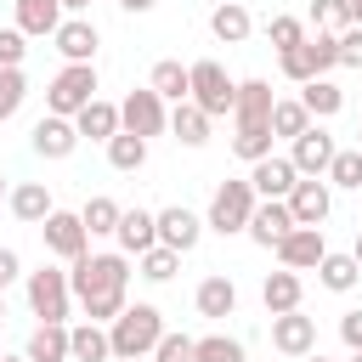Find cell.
<instances>
[{"mask_svg": "<svg viewBox=\"0 0 362 362\" xmlns=\"http://www.w3.org/2000/svg\"><path fill=\"white\" fill-rule=\"evenodd\" d=\"M68 288L90 322H113L130 305V255H79L68 260Z\"/></svg>", "mask_w": 362, "mask_h": 362, "instance_id": "obj_1", "label": "cell"}, {"mask_svg": "<svg viewBox=\"0 0 362 362\" xmlns=\"http://www.w3.org/2000/svg\"><path fill=\"white\" fill-rule=\"evenodd\" d=\"M158 334H164V311H158V305H147V300L124 305V311L107 322V345H113V356H119V362H124V356H153Z\"/></svg>", "mask_w": 362, "mask_h": 362, "instance_id": "obj_2", "label": "cell"}, {"mask_svg": "<svg viewBox=\"0 0 362 362\" xmlns=\"http://www.w3.org/2000/svg\"><path fill=\"white\" fill-rule=\"evenodd\" d=\"M232 96H238V79H232L215 57L187 62V102H198L209 119H226V113H232Z\"/></svg>", "mask_w": 362, "mask_h": 362, "instance_id": "obj_3", "label": "cell"}, {"mask_svg": "<svg viewBox=\"0 0 362 362\" xmlns=\"http://www.w3.org/2000/svg\"><path fill=\"white\" fill-rule=\"evenodd\" d=\"M255 187H249V175H238V181H221L215 187V198H209V215H204V226L209 232H221V238H232V232H243L249 226V215H255Z\"/></svg>", "mask_w": 362, "mask_h": 362, "instance_id": "obj_4", "label": "cell"}, {"mask_svg": "<svg viewBox=\"0 0 362 362\" xmlns=\"http://www.w3.org/2000/svg\"><path fill=\"white\" fill-rule=\"evenodd\" d=\"M23 288H28V311H34L40 322H68V305H74L68 272H57V266L23 272Z\"/></svg>", "mask_w": 362, "mask_h": 362, "instance_id": "obj_5", "label": "cell"}, {"mask_svg": "<svg viewBox=\"0 0 362 362\" xmlns=\"http://www.w3.org/2000/svg\"><path fill=\"white\" fill-rule=\"evenodd\" d=\"M96 96V62H68L51 85H45V113H62V119H74L85 102Z\"/></svg>", "mask_w": 362, "mask_h": 362, "instance_id": "obj_6", "label": "cell"}, {"mask_svg": "<svg viewBox=\"0 0 362 362\" xmlns=\"http://www.w3.org/2000/svg\"><path fill=\"white\" fill-rule=\"evenodd\" d=\"M119 130H130V136H164L170 130V107H164V96L153 90V85H141V90H130L124 102H119Z\"/></svg>", "mask_w": 362, "mask_h": 362, "instance_id": "obj_7", "label": "cell"}, {"mask_svg": "<svg viewBox=\"0 0 362 362\" xmlns=\"http://www.w3.org/2000/svg\"><path fill=\"white\" fill-rule=\"evenodd\" d=\"M288 215H294V226H322L328 221V209H334V187L322 181V175H300L294 187H288Z\"/></svg>", "mask_w": 362, "mask_h": 362, "instance_id": "obj_8", "label": "cell"}, {"mask_svg": "<svg viewBox=\"0 0 362 362\" xmlns=\"http://www.w3.org/2000/svg\"><path fill=\"white\" fill-rule=\"evenodd\" d=\"M153 221H158V243H164V249H175V255H192V249H198V238L209 232V226H204V215H192L187 204L153 209Z\"/></svg>", "mask_w": 362, "mask_h": 362, "instance_id": "obj_9", "label": "cell"}, {"mask_svg": "<svg viewBox=\"0 0 362 362\" xmlns=\"http://www.w3.org/2000/svg\"><path fill=\"white\" fill-rule=\"evenodd\" d=\"M40 238H45V249H51L57 260H79V255L90 249L85 221H79V215H68V209H51V215L40 221Z\"/></svg>", "mask_w": 362, "mask_h": 362, "instance_id": "obj_10", "label": "cell"}, {"mask_svg": "<svg viewBox=\"0 0 362 362\" xmlns=\"http://www.w3.org/2000/svg\"><path fill=\"white\" fill-rule=\"evenodd\" d=\"M272 345L300 362L305 351H317V317H305L300 305H294V311H277V317H272Z\"/></svg>", "mask_w": 362, "mask_h": 362, "instance_id": "obj_11", "label": "cell"}, {"mask_svg": "<svg viewBox=\"0 0 362 362\" xmlns=\"http://www.w3.org/2000/svg\"><path fill=\"white\" fill-rule=\"evenodd\" d=\"M334 153H339V147H334V136H328L322 124H305V130L288 141V164H294L300 175H322Z\"/></svg>", "mask_w": 362, "mask_h": 362, "instance_id": "obj_12", "label": "cell"}, {"mask_svg": "<svg viewBox=\"0 0 362 362\" xmlns=\"http://www.w3.org/2000/svg\"><path fill=\"white\" fill-rule=\"evenodd\" d=\"M294 181H300V170L288 164V153H266V158L249 164V187H255V198H288Z\"/></svg>", "mask_w": 362, "mask_h": 362, "instance_id": "obj_13", "label": "cell"}, {"mask_svg": "<svg viewBox=\"0 0 362 362\" xmlns=\"http://www.w3.org/2000/svg\"><path fill=\"white\" fill-rule=\"evenodd\" d=\"M243 232H249V238H255L260 249H277V243H283V238L294 232V215H288V204H283V198H260Z\"/></svg>", "mask_w": 362, "mask_h": 362, "instance_id": "obj_14", "label": "cell"}, {"mask_svg": "<svg viewBox=\"0 0 362 362\" xmlns=\"http://www.w3.org/2000/svg\"><path fill=\"white\" fill-rule=\"evenodd\" d=\"M328 255V243H322V226H294L283 243H277V266H288V272H317V260Z\"/></svg>", "mask_w": 362, "mask_h": 362, "instance_id": "obj_15", "label": "cell"}, {"mask_svg": "<svg viewBox=\"0 0 362 362\" xmlns=\"http://www.w3.org/2000/svg\"><path fill=\"white\" fill-rule=\"evenodd\" d=\"M51 40H57L62 62H90V57H96V45H102V34H96V23H90V17H62Z\"/></svg>", "mask_w": 362, "mask_h": 362, "instance_id": "obj_16", "label": "cell"}, {"mask_svg": "<svg viewBox=\"0 0 362 362\" xmlns=\"http://www.w3.org/2000/svg\"><path fill=\"white\" fill-rule=\"evenodd\" d=\"M28 141H34V153H40V158H51V164H57V158H68V153L79 147V130H74V119L45 113V119L34 124V136H28Z\"/></svg>", "mask_w": 362, "mask_h": 362, "instance_id": "obj_17", "label": "cell"}, {"mask_svg": "<svg viewBox=\"0 0 362 362\" xmlns=\"http://www.w3.org/2000/svg\"><path fill=\"white\" fill-rule=\"evenodd\" d=\"M272 79H238V96H232V124H266L272 119Z\"/></svg>", "mask_w": 362, "mask_h": 362, "instance_id": "obj_18", "label": "cell"}, {"mask_svg": "<svg viewBox=\"0 0 362 362\" xmlns=\"http://www.w3.org/2000/svg\"><path fill=\"white\" fill-rule=\"evenodd\" d=\"M113 238H119V255H141V249H153V243H158V221H153V209H119Z\"/></svg>", "mask_w": 362, "mask_h": 362, "instance_id": "obj_19", "label": "cell"}, {"mask_svg": "<svg viewBox=\"0 0 362 362\" xmlns=\"http://www.w3.org/2000/svg\"><path fill=\"white\" fill-rule=\"evenodd\" d=\"M192 305H198V317H209V322H221V317H232L238 311V283L232 277H204L198 283V294H192Z\"/></svg>", "mask_w": 362, "mask_h": 362, "instance_id": "obj_20", "label": "cell"}, {"mask_svg": "<svg viewBox=\"0 0 362 362\" xmlns=\"http://www.w3.org/2000/svg\"><path fill=\"white\" fill-rule=\"evenodd\" d=\"M249 6L243 0H215V11H209V34L221 40V45H243L249 40Z\"/></svg>", "mask_w": 362, "mask_h": 362, "instance_id": "obj_21", "label": "cell"}, {"mask_svg": "<svg viewBox=\"0 0 362 362\" xmlns=\"http://www.w3.org/2000/svg\"><path fill=\"white\" fill-rule=\"evenodd\" d=\"M74 130H79V141L90 136V141H107V136H119V102H102V96H90L79 113H74Z\"/></svg>", "mask_w": 362, "mask_h": 362, "instance_id": "obj_22", "label": "cell"}, {"mask_svg": "<svg viewBox=\"0 0 362 362\" xmlns=\"http://www.w3.org/2000/svg\"><path fill=\"white\" fill-rule=\"evenodd\" d=\"M6 204H11V215L23 221V226H40L57 204H51V192H45V181H17L11 192H6Z\"/></svg>", "mask_w": 362, "mask_h": 362, "instance_id": "obj_23", "label": "cell"}, {"mask_svg": "<svg viewBox=\"0 0 362 362\" xmlns=\"http://www.w3.org/2000/svg\"><path fill=\"white\" fill-rule=\"evenodd\" d=\"M113 356V345H107V322H79V328H68V362H107Z\"/></svg>", "mask_w": 362, "mask_h": 362, "instance_id": "obj_24", "label": "cell"}, {"mask_svg": "<svg viewBox=\"0 0 362 362\" xmlns=\"http://www.w3.org/2000/svg\"><path fill=\"white\" fill-rule=\"evenodd\" d=\"M170 136H175L181 147H204V141H209V113H204L198 102H175V107H170Z\"/></svg>", "mask_w": 362, "mask_h": 362, "instance_id": "obj_25", "label": "cell"}, {"mask_svg": "<svg viewBox=\"0 0 362 362\" xmlns=\"http://www.w3.org/2000/svg\"><path fill=\"white\" fill-rule=\"evenodd\" d=\"M260 300H266V311H272V317H277V311H294V305L305 300L300 272H288V266H283V272H272V277L260 283Z\"/></svg>", "mask_w": 362, "mask_h": 362, "instance_id": "obj_26", "label": "cell"}, {"mask_svg": "<svg viewBox=\"0 0 362 362\" xmlns=\"http://www.w3.org/2000/svg\"><path fill=\"white\" fill-rule=\"evenodd\" d=\"M28 362H68V322H40L23 345Z\"/></svg>", "mask_w": 362, "mask_h": 362, "instance_id": "obj_27", "label": "cell"}, {"mask_svg": "<svg viewBox=\"0 0 362 362\" xmlns=\"http://www.w3.org/2000/svg\"><path fill=\"white\" fill-rule=\"evenodd\" d=\"M57 23H62V0H17V28L28 40L57 34Z\"/></svg>", "mask_w": 362, "mask_h": 362, "instance_id": "obj_28", "label": "cell"}, {"mask_svg": "<svg viewBox=\"0 0 362 362\" xmlns=\"http://www.w3.org/2000/svg\"><path fill=\"white\" fill-rule=\"evenodd\" d=\"M300 102H305V113H311V119H334V113L345 107V90H339L334 79H322V74H317V79H305V85H300Z\"/></svg>", "mask_w": 362, "mask_h": 362, "instance_id": "obj_29", "label": "cell"}, {"mask_svg": "<svg viewBox=\"0 0 362 362\" xmlns=\"http://www.w3.org/2000/svg\"><path fill=\"white\" fill-rule=\"evenodd\" d=\"M356 277H362V266H356L351 255H334V249H328V255L317 260V283H322L328 294H351Z\"/></svg>", "mask_w": 362, "mask_h": 362, "instance_id": "obj_30", "label": "cell"}, {"mask_svg": "<svg viewBox=\"0 0 362 362\" xmlns=\"http://www.w3.org/2000/svg\"><path fill=\"white\" fill-rule=\"evenodd\" d=\"M107 164H113L119 175H136V170L147 164V136H130V130L107 136Z\"/></svg>", "mask_w": 362, "mask_h": 362, "instance_id": "obj_31", "label": "cell"}, {"mask_svg": "<svg viewBox=\"0 0 362 362\" xmlns=\"http://www.w3.org/2000/svg\"><path fill=\"white\" fill-rule=\"evenodd\" d=\"M192 362H249V351L232 334H204V339H192Z\"/></svg>", "mask_w": 362, "mask_h": 362, "instance_id": "obj_32", "label": "cell"}, {"mask_svg": "<svg viewBox=\"0 0 362 362\" xmlns=\"http://www.w3.org/2000/svg\"><path fill=\"white\" fill-rule=\"evenodd\" d=\"M322 181H328V187H351V192H362V153H356V147H339V153L328 158Z\"/></svg>", "mask_w": 362, "mask_h": 362, "instance_id": "obj_33", "label": "cell"}, {"mask_svg": "<svg viewBox=\"0 0 362 362\" xmlns=\"http://www.w3.org/2000/svg\"><path fill=\"white\" fill-rule=\"evenodd\" d=\"M164 102H187V68L175 62V57H164V62H153V79H147Z\"/></svg>", "mask_w": 362, "mask_h": 362, "instance_id": "obj_34", "label": "cell"}, {"mask_svg": "<svg viewBox=\"0 0 362 362\" xmlns=\"http://www.w3.org/2000/svg\"><path fill=\"white\" fill-rule=\"evenodd\" d=\"M79 221H85V232H90V238H113V226H119V204L96 192V198H85Z\"/></svg>", "mask_w": 362, "mask_h": 362, "instance_id": "obj_35", "label": "cell"}, {"mask_svg": "<svg viewBox=\"0 0 362 362\" xmlns=\"http://www.w3.org/2000/svg\"><path fill=\"white\" fill-rule=\"evenodd\" d=\"M136 266H141V277H147V283H170V277L181 272V255H175V249H164V243H153V249H141V255H136Z\"/></svg>", "mask_w": 362, "mask_h": 362, "instance_id": "obj_36", "label": "cell"}, {"mask_svg": "<svg viewBox=\"0 0 362 362\" xmlns=\"http://www.w3.org/2000/svg\"><path fill=\"white\" fill-rule=\"evenodd\" d=\"M266 124H272V136H288V141H294V136L311 124V113H305V102L294 96V102H272V119H266Z\"/></svg>", "mask_w": 362, "mask_h": 362, "instance_id": "obj_37", "label": "cell"}, {"mask_svg": "<svg viewBox=\"0 0 362 362\" xmlns=\"http://www.w3.org/2000/svg\"><path fill=\"white\" fill-rule=\"evenodd\" d=\"M232 153L238 158H266L272 153V124H238V136H232Z\"/></svg>", "mask_w": 362, "mask_h": 362, "instance_id": "obj_38", "label": "cell"}, {"mask_svg": "<svg viewBox=\"0 0 362 362\" xmlns=\"http://www.w3.org/2000/svg\"><path fill=\"white\" fill-rule=\"evenodd\" d=\"M23 96H28V79H23V68H0V124L23 107Z\"/></svg>", "mask_w": 362, "mask_h": 362, "instance_id": "obj_39", "label": "cell"}, {"mask_svg": "<svg viewBox=\"0 0 362 362\" xmlns=\"http://www.w3.org/2000/svg\"><path fill=\"white\" fill-rule=\"evenodd\" d=\"M305 51H311V68H317V74H328V68H339V34H328V28H317V34L305 40Z\"/></svg>", "mask_w": 362, "mask_h": 362, "instance_id": "obj_40", "label": "cell"}, {"mask_svg": "<svg viewBox=\"0 0 362 362\" xmlns=\"http://www.w3.org/2000/svg\"><path fill=\"white\" fill-rule=\"evenodd\" d=\"M277 68H283V79H294V85L317 79V68H311V51H305V40H300V45H288V51H277Z\"/></svg>", "mask_w": 362, "mask_h": 362, "instance_id": "obj_41", "label": "cell"}, {"mask_svg": "<svg viewBox=\"0 0 362 362\" xmlns=\"http://www.w3.org/2000/svg\"><path fill=\"white\" fill-rule=\"evenodd\" d=\"M311 23L328 28V34H339V28H351V6L345 0H311Z\"/></svg>", "mask_w": 362, "mask_h": 362, "instance_id": "obj_42", "label": "cell"}, {"mask_svg": "<svg viewBox=\"0 0 362 362\" xmlns=\"http://www.w3.org/2000/svg\"><path fill=\"white\" fill-rule=\"evenodd\" d=\"M153 362H192V334H158V345H153Z\"/></svg>", "mask_w": 362, "mask_h": 362, "instance_id": "obj_43", "label": "cell"}, {"mask_svg": "<svg viewBox=\"0 0 362 362\" xmlns=\"http://www.w3.org/2000/svg\"><path fill=\"white\" fill-rule=\"evenodd\" d=\"M266 40H272L277 51H288V45L305 40V23H300V17H272V23H266Z\"/></svg>", "mask_w": 362, "mask_h": 362, "instance_id": "obj_44", "label": "cell"}, {"mask_svg": "<svg viewBox=\"0 0 362 362\" xmlns=\"http://www.w3.org/2000/svg\"><path fill=\"white\" fill-rule=\"evenodd\" d=\"M28 57V34L23 28H0V68H23Z\"/></svg>", "mask_w": 362, "mask_h": 362, "instance_id": "obj_45", "label": "cell"}, {"mask_svg": "<svg viewBox=\"0 0 362 362\" xmlns=\"http://www.w3.org/2000/svg\"><path fill=\"white\" fill-rule=\"evenodd\" d=\"M339 68H362V28H339Z\"/></svg>", "mask_w": 362, "mask_h": 362, "instance_id": "obj_46", "label": "cell"}, {"mask_svg": "<svg viewBox=\"0 0 362 362\" xmlns=\"http://www.w3.org/2000/svg\"><path fill=\"white\" fill-rule=\"evenodd\" d=\"M339 339H345L351 351H362V311H345V317H339Z\"/></svg>", "mask_w": 362, "mask_h": 362, "instance_id": "obj_47", "label": "cell"}, {"mask_svg": "<svg viewBox=\"0 0 362 362\" xmlns=\"http://www.w3.org/2000/svg\"><path fill=\"white\" fill-rule=\"evenodd\" d=\"M23 277V260H17V249H0V288L6 283H17Z\"/></svg>", "mask_w": 362, "mask_h": 362, "instance_id": "obj_48", "label": "cell"}, {"mask_svg": "<svg viewBox=\"0 0 362 362\" xmlns=\"http://www.w3.org/2000/svg\"><path fill=\"white\" fill-rule=\"evenodd\" d=\"M119 6H124V11H136V17H141V11H153V6H158V0H119Z\"/></svg>", "mask_w": 362, "mask_h": 362, "instance_id": "obj_49", "label": "cell"}, {"mask_svg": "<svg viewBox=\"0 0 362 362\" xmlns=\"http://www.w3.org/2000/svg\"><path fill=\"white\" fill-rule=\"evenodd\" d=\"M345 6H351V23L362 28V0H345Z\"/></svg>", "mask_w": 362, "mask_h": 362, "instance_id": "obj_50", "label": "cell"}, {"mask_svg": "<svg viewBox=\"0 0 362 362\" xmlns=\"http://www.w3.org/2000/svg\"><path fill=\"white\" fill-rule=\"evenodd\" d=\"M85 6H90V0H62V11H85Z\"/></svg>", "mask_w": 362, "mask_h": 362, "instance_id": "obj_51", "label": "cell"}, {"mask_svg": "<svg viewBox=\"0 0 362 362\" xmlns=\"http://www.w3.org/2000/svg\"><path fill=\"white\" fill-rule=\"evenodd\" d=\"M351 260H356V266H362V232H356V243H351Z\"/></svg>", "mask_w": 362, "mask_h": 362, "instance_id": "obj_52", "label": "cell"}, {"mask_svg": "<svg viewBox=\"0 0 362 362\" xmlns=\"http://www.w3.org/2000/svg\"><path fill=\"white\" fill-rule=\"evenodd\" d=\"M300 362H328V356H322V351H305V356H300Z\"/></svg>", "mask_w": 362, "mask_h": 362, "instance_id": "obj_53", "label": "cell"}, {"mask_svg": "<svg viewBox=\"0 0 362 362\" xmlns=\"http://www.w3.org/2000/svg\"><path fill=\"white\" fill-rule=\"evenodd\" d=\"M0 322H6V288H0Z\"/></svg>", "mask_w": 362, "mask_h": 362, "instance_id": "obj_54", "label": "cell"}, {"mask_svg": "<svg viewBox=\"0 0 362 362\" xmlns=\"http://www.w3.org/2000/svg\"><path fill=\"white\" fill-rule=\"evenodd\" d=\"M0 362H28V356H6V351H0Z\"/></svg>", "mask_w": 362, "mask_h": 362, "instance_id": "obj_55", "label": "cell"}, {"mask_svg": "<svg viewBox=\"0 0 362 362\" xmlns=\"http://www.w3.org/2000/svg\"><path fill=\"white\" fill-rule=\"evenodd\" d=\"M6 192H11V187H6V175H0V204H6Z\"/></svg>", "mask_w": 362, "mask_h": 362, "instance_id": "obj_56", "label": "cell"}, {"mask_svg": "<svg viewBox=\"0 0 362 362\" xmlns=\"http://www.w3.org/2000/svg\"><path fill=\"white\" fill-rule=\"evenodd\" d=\"M124 362H153V356H124Z\"/></svg>", "mask_w": 362, "mask_h": 362, "instance_id": "obj_57", "label": "cell"}, {"mask_svg": "<svg viewBox=\"0 0 362 362\" xmlns=\"http://www.w3.org/2000/svg\"><path fill=\"white\" fill-rule=\"evenodd\" d=\"M356 153H362V124H356Z\"/></svg>", "mask_w": 362, "mask_h": 362, "instance_id": "obj_58", "label": "cell"}, {"mask_svg": "<svg viewBox=\"0 0 362 362\" xmlns=\"http://www.w3.org/2000/svg\"><path fill=\"white\" fill-rule=\"evenodd\" d=\"M351 362H362V351H351Z\"/></svg>", "mask_w": 362, "mask_h": 362, "instance_id": "obj_59", "label": "cell"}]
</instances>
